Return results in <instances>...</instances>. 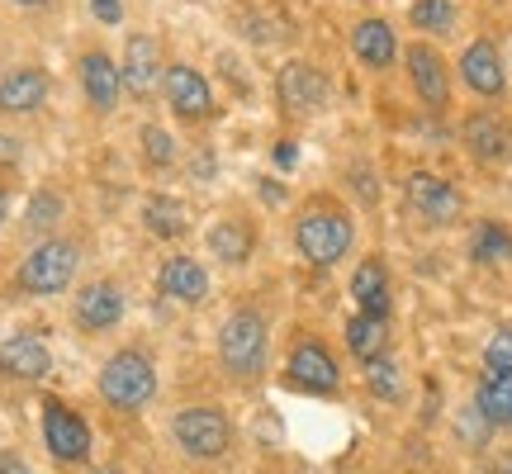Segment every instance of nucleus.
Instances as JSON below:
<instances>
[{
  "mask_svg": "<svg viewBox=\"0 0 512 474\" xmlns=\"http://www.w3.org/2000/svg\"><path fill=\"white\" fill-rule=\"evenodd\" d=\"M351 237H356V228L342 209H309L294 223V247L304 252L309 266H337L351 252Z\"/></svg>",
  "mask_w": 512,
  "mask_h": 474,
  "instance_id": "f257e3e1",
  "label": "nucleus"
},
{
  "mask_svg": "<svg viewBox=\"0 0 512 474\" xmlns=\"http://www.w3.org/2000/svg\"><path fill=\"white\" fill-rule=\"evenodd\" d=\"M100 394L105 403L124 408V413H138L152 394H157V370L143 351H114L105 370H100Z\"/></svg>",
  "mask_w": 512,
  "mask_h": 474,
  "instance_id": "f03ea898",
  "label": "nucleus"
},
{
  "mask_svg": "<svg viewBox=\"0 0 512 474\" xmlns=\"http://www.w3.org/2000/svg\"><path fill=\"white\" fill-rule=\"evenodd\" d=\"M219 356L233 375H256L266 361V323L256 309H238L219 332Z\"/></svg>",
  "mask_w": 512,
  "mask_h": 474,
  "instance_id": "7ed1b4c3",
  "label": "nucleus"
},
{
  "mask_svg": "<svg viewBox=\"0 0 512 474\" xmlns=\"http://www.w3.org/2000/svg\"><path fill=\"white\" fill-rule=\"evenodd\" d=\"M76 275V247L72 242H38L19 266V290L29 294H62Z\"/></svg>",
  "mask_w": 512,
  "mask_h": 474,
  "instance_id": "20e7f679",
  "label": "nucleus"
},
{
  "mask_svg": "<svg viewBox=\"0 0 512 474\" xmlns=\"http://www.w3.org/2000/svg\"><path fill=\"white\" fill-rule=\"evenodd\" d=\"M171 432H176V441H181L185 456L195 460H214L228 451V418H223L219 408H185V413H176V422H171Z\"/></svg>",
  "mask_w": 512,
  "mask_h": 474,
  "instance_id": "39448f33",
  "label": "nucleus"
},
{
  "mask_svg": "<svg viewBox=\"0 0 512 474\" xmlns=\"http://www.w3.org/2000/svg\"><path fill=\"white\" fill-rule=\"evenodd\" d=\"M43 441H48V451H53L57 460H86L91 456V427L57 399L43 403Z\"/></svg>",
  "mask_w": 512,
  "mask_h": 474,
  "instance_id": "423d86ee",
  "label": "nucleus"
},
{
  "mask_svg": "<svg viewBox=\"0 0 512 474\" xmlns=\"http://www.w3.org/2000/svg\"><path fill=\"white\" fill-rule=\"evenodd\" d=\"M403 195L413 204V214H422L427 223H451L460 214V190L451 181L432 176V171H413L408 185H403Z\"/></svg>",
  "mask_w": 512,
  "mask_h": 474,
  "instance_id": "0eeeda50",
  "label": "nucleus"
},
{
  "mask_svg": "<svg viewBox=\"0 0 512 474\" xmlns=\"http://www.w3.org/2000/svg\"><path fill=\"white\" fill-rule=\"evenodd\" d=\"M285 370H290V384H299V389H309V394H328V389H337V361H332V351L323 347V342H299V347L290 351V361H285Z\"/></svg>",
  "mask_w": 512,
  "mask_h": 474,
  "instance_id": "6e6552de",
  "label": "nucleus"
},
{
  "mask_svg": "<svg viewBox=\"0 0 512 474\" xmlns=\"http://www.w3.org/2000/svg\"><path fill=\"white\" fill-rule=\"evenodd\" d=\"M162 86H166V100H171V110L181 114V119H204V114L214 110V91H209V81H204L195 67H185V62L166 67Z\"/></svg>",
  "mask_w": 512,
  "mask_h": 474,
  "instance_id": "1a4fd4ad",
  "label": "nucleus"
},
{
  "mask_svg": "<svg viewBox=\"0 0 512 474\" xmlns=\"http://www.w3.org/2000/svg\"><path fill=\"white\" fill-rule=\"evenodd\" d=\"M0 370L15 380H43L53 370V351L34 332H15L10 342H0Z\"/></svg>",
  "mask_w": 512,
  "mask_h": 474,
  "instance_id": "9d476101",
  "label": "nucleus"
},
{
  "mask_svg": "<svg viewBox=\"0 0 512 474\" xmlns=\"http://www.w3.org/2000/svg\"><path fill=\"white\" fill-rule=\"evenodd\" d=\"M460 138L470 147V157H479V162H508V152H512V128L494 110L470 114L465 128H460Z\"/></svg>",
  "mask_w": 512,
  "mask_h": 474,
  "instance_id": "9b49d317",
  "label": "nucleus"
},
{
  "mask_svg": "<svg viewBox=\"0 0 512 474\" xmlns=\"http://www.w3.org/2000/svg\"><path fill=\"white\" fill-rule=\"evenodd\" d=\"M124 318V294L114 280H91L86 290L76 294V323L86 332H105Z\"/></svg>",
  "mask_w": 512,
  "mask_h": 474,
  "instance_id": "f8f14e48",
  "label": "nucleus"
},
{
  "mask_svg": "<svg viewBox=\"0 0 512 474\" xmlns=\"http://www.w3.org/2000/svg\"><path fill=\"white\" fill-rule=\"evenodd\" d=\"M408 76H413V91L427 100V105H446L451 100V76H446V62H441L437 48H427V43H413L408 53Z\"/></svg>",
  "mask_w": 512,
  "mask_h": 474,
  "instance_id": "ddd939ff",
  "label": "nucleus"
},
{
  "mask_svg": "<svg viewBox=\"0 0 512 474\" xmlns=\"http://www.w3.org/2000/svg\"><path fill=\"white\" fill-rule=\"evenodd\" d=\"M323 100H328V76L318 72L313 62H290V67L280 72V105H285V110L309 114V110H318Z\"/></svg>",
  "mask_w": 512,
  "mask_h": 474,
  "instance_id": "4468645a",
  "label": "nucleus"
},
{
  "mask_svg": "<svg viewBox=\"0 0 512 474\" xmlns=\"http://www.w3.org/2000/svg\"><path fill=\"white\" fill-rule=\"evenodd\" d=\"M460 76H465V86L475 95H503V86H508V76H503V57H498L494 43H484V38H475L470 48H465V57H460Z\"/></svg>",
  "mask_w": 512,
  "mask_h": 474,
  "instance_id": "2eb2a0df",
  "label": "nucleus"
},
{
  "mask_svg": "<svg viewBox=\"0 0 512 474\" xmlns=\"http://www.w3.org/2000/svg\"><path fill=\"white\" fill-rule=\"evenodd\" d=\"M157 290H162L171 304H204V294H209V275H204L200 261H190V256H171L162 271H157Z\"/></svg>",
  "mask_w": 512,
  "mask_h": 474,
  "instance_id": "dca6fc26",
  "label": "nucleus"
},
{
  "mask_svg": "<svg viewBox=\"0 0 512 474\" xmlns=\"http://www.w3.org/2000/svg\"><path fill=\"white\" fill-rule=\"evenodd\" d=\"M48 100V76L38 67H15L0 76V110L5 114H34Z\"/></svg>",
  "mask_w": 512,
  "mask_h": 474,
  "instance_id": "f3484780",
  "label": "nucleus"
},
{
  "mask_svg": "<svg viewBox=\"0 0 512 474\" xmlns=\"http://www.w3.org/2000/svg\"><path fill=\"white\" fill-rule=\"evenodd\" d=\"M81 86H86V100L95 110L110 114L119 105V91H124V76L105 53H86L81 57Z\"/></svg>",
  "mask_w": 512,
  "mask_h": 474,
  "instance_id": "a211bd4d",
  "label": "nucleus"
},
{
  "mask_svg": "<svg viewBox=\"0 0 512 474\" xmlns=\"http://www.w3.org/2000/svg\"><path fill=\"white\" fill-rule=\"evenodd\" d=\"M119 76H124V86L133 95H147L152 86H157V76L162 72V62H157V38L147 34H133L128 38V53H124V67H119Z\"/></svg>",
  "mask_w": 512,
  "mask_h": 474,
  "instance_id": "6ab92c4d",
  "label": "nucleus"
},
{
  "mask_svg": "<svg viewBox=\"0 0 512 474\" xmlns=\"http://www.w3.org/2000/svg\"><path fill=\"white\" fill-rule=\"evenodd\" d=\"M351 53L361 57L366 67H389L394 53H399V43H394V29L384 24V19H361L356 29H351Z\"/></svg>",
  "mask_w": 512,
  "mask_h": 474,
  "instance_id": "aec40b11",
  "label": "nucleus"
},
{
  "mask_svg": "<svg viewBox=\"0 0 512 474\" xmlns=\"http://www.w3.org/2000/svg\"><path fill=\"white\" fill-rule=\"evenodd\" d=\"M351 299L361 304V313L370 318H384L389 313V271H384V261H361L356 275H351Z\"/></svg>",
  "mask_w": 512,
  "mask_h": 474,
  "instance_id": "412c9836",
  "label": "nucleus"
},
{
  "mask_svg": "<svg viewBox=\"0 0 512 474\" xmlns=\"http://www.w3.org/2000/svg\"><path fill=\"white\" fill-rule=\"evenodd\" d=\"M475 413L484 418V427H512V375L484 370L475 389Z\"/></svg>",
  "mask_w": 512,
  "mask_h": 474,
  "instance_id": "4be33fe9",
  "label": "nucleus"
},
{
  "mask_svg": "<svg viewBox=\"0 0 512 474\" xmlns=\"http://www.w3.org/2000/svg\"><path fill=\"white\" fill-rule=\"evenodd\" d=\"M209 252L219 256V261H247L252 256V233H247V223L242 219H223L209 228Z\"/></svg>",
  "mask_w": 512,
  "mask_h": 474,
  "instance_id": "5701e85b",
  "label": "nucleus"
},
{
  "mask_svg": "<svg viewBox=\"0 0 512 474\" xmlns=\"http://www.w3.org/2000/svg\"><path fill=\"white\" fill-rule=\"evenodd\" d=\"M143 223L157 237H181L185 233V204L171 195H147L143 200Z\"/></svg>",
  "mask_w": 512,
  "mask_h": 474,
  "instance_id": "b1692460",
  "label": "nucleus"
},
{
  "mask_svg": "<svg viewBox=\"0 0 512 474\" xmlns=\"http://www.w3.org/2000/svg\"><path fill=\"white\" fill-rule=\"evenodd\" d=\"M384 342H389V332H384V318L356 313V318L347 323V347H351V356H361V361H375V356H384Z\"/></svg>",
  "mask_w": 512,
  "mask_h": 474,
  "instance_id": "393cba45",
  "label": "nucleus"
},
{
  "mask_svg": "<svg viewBox=\"0 0 512 474\" xmlns=\"http://www.w3.org/2000/svg\"><path fill=\"white\" fill-rule=\"evenodd\" d=\"M470 256L475 261H508L512 256V233L503 223H479L475 242H470Z\"/></svg>",
  "mask_w": 512,
  "mask_h": 474,
  "instance_id": "a878e982",
  "label": "nucleus"
},
{
  "mask_svg": "<svg viewBox=\"0 0 512 474\" xmlns=\"http://www.w3.org/2000/svg\"><path fill=\"white\" fill-rule=\"evenodd\" d=\"M408 19H413L418 29H427V34H446V29L456 24V5H451V0H413Z\"/></svg>",
  "mask_w": 512,
  "mask_h": 474,
  "instance_id": "bb28decb",
  "label": "nucleus"
},
{
  "mask_svg": "<svg viewBox=\"0 0 512 474\" xmlns=\"http://www.w3.org/2000/svg\"><path fill=\"white\" fill-rule=\"evenodd\" d=\"M366 384H370V394H380V399H399V394H403L399 365L389 361V356H375V361H366Z\"/></svg>",
  "mask_w": 512,
  "mask_h": 474,
  "instance_id": "cd10ccee",
  "label": "nucleus"
},
{
  "mask_svg": "<svg viewBox=\"0 0 512 474\" xmlns=\"http://www.w3.org/2000/svg\"><path fill=\"white\" fill-rule=\"evenodd\" d=\"M143 152L152 166H171L176 162V143H171V133L166 128H143Z\"/></svg>",
  "mask_w": 512,
  "mask_h": 474,
  "instance_id": "c85d7f7f",
  "label": "nucleus"
},
{
  "mask_svg": "<svg viewBox=\"0 0 512 474\" xmlns=\"http://www.w3.org/2000/svg\"><path fill=\"white\" fill-rule=\"evenodd\" d=\"M484 370L494 375H512V332H494L484 347Z\"/></svg>",
  "mask_w": 512,
  "mask_h": 474,
  "instance_id": "c756f323",
  "label": "nucleus"
},
{
  "mask_svg": "<svg viewBox=\"0 0 512 474\" xmlns=\"http://www.w3.org/2000/svg\"><path fill=\"white\" fill-rule=\"evenodd\" d=\"M57 214H62V200H57V195H48V190L29 200V223H34V228H48Z\"/></svg>",
  "mask_w": 512,
  "mask_h": 474,
  "instance_id": "7c9ffc66",
  "label": "nucleus"
},
{
  "mask_svg": "<svg viewBox=\"0 0 512 474\" xmlns=\"http://www.w3.org/2000/svg\"><path fill=\"white\" fill-rule=\"evenodd\" d=\"M86 5H91V15L100 19V24H119V19H124V5H119V0H86Z\"/></svg>",
  "mask_w": 512,
  "mask_h": 474,
  "instance_id": "2f4dec72",
  "label": "nucleus"
},
{
  "mask_svg": "<svg viewBox=\"0 0 512 474\" xmlns=\"http://www.w3.org/2000/svg\"><path fill=\"white\" fill-rule=\"evenodd\" d=\"M19 162V143L10 133H0V166H15Z\"/></svg>",
  "mask_w": 512,
  "mask_h": 474,
  "instance_id": "473e14b6",
  "label": "nucleus"
},
{
  "mask_svg": "<svg viewBox=\"0 0 512 474\" xmlns=\"http://www.w3.org/2000/svg\"><path fill=\"white\" fill-rule=\"evenodd\" d=\"M294 162H299V147H294V143L275 147V166H294Z\"/></svg>",
  "mask_w": 512,
  "mask_h": 474,
  "instance_id": "72a5a7b5",
  "label": "nucleus"
},
{
  "mask_svg": "<svg viewBox=\"0 0 512 474\" xmlns=\"http://www.w3.org/2000/svg\"><path fill=\"white\" fill-rule=\"evenodd\" d=\"M0 474H34L19 456H0Z\"/></svg>",
  "mask_w": 512,
  "mask_h": 474,
  "instance_id": "f704fd0d",
  "label": "nucleus"
},
{
  "mask_svg": "<svg viewBox=\"0 0 512 474\" xmlns=\"http://www.w3.org/2000/svg\"><path fill=\"white\" fill-rule=\"evenodd\" d=\"M489 474H512V451H503V456L489 465Z\"/></svg>",
  "mask_w": 512,
  "mask_h": 474,
  "instance_id": "c9c22d12",
  "label": "nucleus"
},
{
  "mask_svg": "<svg viewBox=\"0 0 512 474\" xmlns=\"http://www.w3.org/2000/svg\"><path fill=\"white\" fill-rule=\"evenodd\" d=\"M10 5H19V10H43L48 0H10Z\"/></svg>",
  "mask_w": 512,
  "mask_h": 474,
  "instance_id": "e433bc0d",
  "label": "nucleus"
},
{
  "mask_svg": "<svg viewBox=\"0 0 512 474\" xmlns=\"http://www.w3.org/2000/svg\"><path fill=\"white\" fill-rule=\"evenodd\" d=\"M5 209H10V204H5V190H0V223H5Z\"/></svg>",
  "mask_w": 512,
  "mask_h": 474,
  "instance_id": "4c0bfd02",
  "label": "nucleus"
},
{
  "mask_svg": "<svg viewBox=\"0 0 512 474\" xmlns=\"http://www.w3.org/2000/svg\"><path fill=\"white\" fill-rule=\"evenodd\" d=\"M100 474H105V470H100Z\"/></svg>",
  "mask_w": 512,
  "mask_h": 474,
  "instance_id": "58836bf2",
  "label": "nucleus"
}]
</instances>
